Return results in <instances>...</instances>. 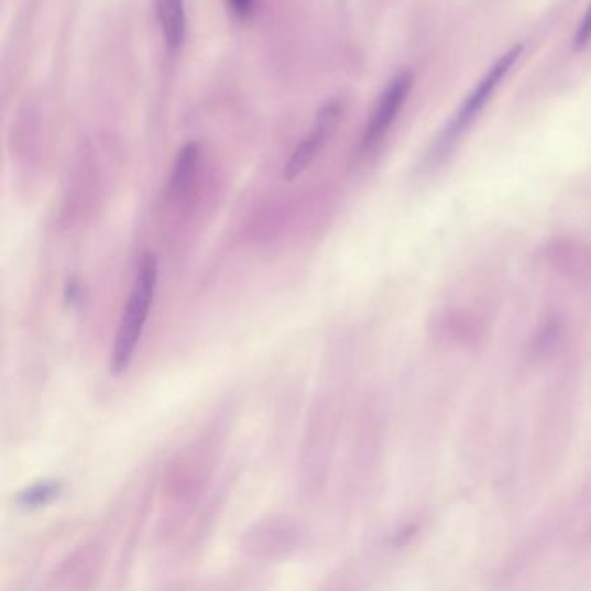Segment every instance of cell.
<instances>
[{"mask_svg":"<svg viewBox=\"0 0 591 591\" xmlns=\"http://www.w3.org/2000/svg\"><path fill=\"white\" fill-rule=\"evenodd\" d=\"M591 42V4L584 13L583 20L579 23L574 35V50H583Z\"/></svg>","mask_w":591,"mask_h":591,"instance_id":"cell-8","label":"cell"},{"mask_svg":"<svg viewBox=\"0 0 591 591\" xmlns=\"http://www.w3.org/2000/svg\"><path fill=\"white\" fill-rule=\"evenodd\" d=\"M201 150L200 144L189 143L180 150L179 156H177L176 165H174V172H172L171 193L179 195L186 186H188L191 177L195 176L196 167H198V160H200Z\"/></svg>","mask_w":591,"mask_h":591,"instance_id":"cell-6","label":"cell"},{"mask_svg":"<svg viewBox=\"0 0 591 591\" xmlns=\"http://www.w3.org/2000/svg\"><path fill=\"white\" fill-rule=\"evenodd\" d=\"M59 491H62L59 482H41V484L32 485L30 490L23 491L18 497V503L25 508H37V506L51 502L59 494Z\"/></svg>","mask_w":591,"mask_h":591,"instance_id":"cell-7","label":"cell"},{"mask_svg":"<svg viewBox=\"0 0 591 591\" xmlns=\"http://www.w3.org/2000/svg\"><path fill=\"white\" fill-rule=\"evenodd\" d=\"M156 17L167 50L176 53L183 47L188 30L186 0H156Z\"/></svg>","mask_w":591,"mask_h":591,"instance_id":"cell-5","label":"cell"},{"mask_svg":"<svg viewBox=\"0 0 591 591\" xmlns=\"http://www.w3.org/2000/svg\"><path fill=\"white\" fill-rule=\"evenodd\" d=\"M523 53L524 44L514 45L512 50L506 51L505 54L497 57L496 63L485 72L481 83L475 86V89L470 92L469 98L458 108L453 120L446 125L445 131L440 132L439 139L434 144L433 152L428 156V160L433 164H439L440 160L448 156L449 150H453L461 134L469 131V127L475 122L481 111L484 110L485 105L490 102L494 90L497 89V86H500V83L508 74L510 69L514 68L515 63H517L518 57L523 56Z\"/></svg>","mask_w":591,"mask_h":591,"instance_id":"cell-2","label":"cell"},{"mask_svg":"<svg viewBox=\"0 0 591 591\" xmlns=\"http://www.w3.org/2000/svg\"><path fill=\"white\" fill-rule=\"evenodd\" d=\"M156 280H158V259L153 252H144L141 262H139L134 288H132L131 297L127 300L125 309L120 318L119 330L114 337L110 364L114 375H122L123 372H127V368L131 366L135 347L141 340L147 313H150L153 297H155Z\"/></svg>","mask_w":591,"mask_h":591,"instance_id":"cell-1","label":"cell"},{"mask_svg":"<svg viewBox=\"0 0 591 591\" xmlns=\"http://www.w3.org/2000/svg\"><path fill=\"white\" fill-rule=\"evenodd\" d=\"M413 87L412 72H401L397 77L392 78V83L385 87L384 92L376 101L375 110H373L370 122H368L366 131L363 135L364 150H372L382 139L391 131L392 123L397 119L401 108L408 99Z\"/></svg>","mask_w":591,"mask_h":591,"instance_id":"cell-4","label":"cell"},{"mask_svg":"<svg viewBox=\"0 0 591 591\" xmlns=\"http://www.w3.org/2000/svg\"><path fill=\"white\" fill-rule=\"evenodd\" d=\"M342 102L331 99L327 105H322L321 110L316 114L315 123L309 135L304 138L297 150L292 153L285 165V179L295 180L309 165L318 158L322 147L327 146L333 132L339 127L342 119Z\"/></svg>","mask_w":591,"mask_h":591,"instance_id":"cell-3","label":"cell"},{"mask_svg":"<svg viewBox=\"0 0 591 591\" xmlns=\"http://www.w3.org/2000/svg\"><path fill=\"white\" fill-rule=\"evenodd\" d=\"M229 9L231 13L234 14V18L238 20H249L255 13V6H258V0H228Z\"/></svg>","mask_w":591,"mask_h":591,"instance_id":"cell-9","label":"cell"}]
</instances>
